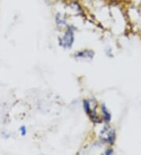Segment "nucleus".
Masks as SVG:
<instances>
[{"label":"nucleus","mask_w":141,"mask_h":155,"mask_svg":"<svg viewBox=\"0 0 141 155\" xmlns=\"http://www.w3.org/2000/svg\"><path fill=\"white\" fill-rule=\"evenodd\" d=\"M115 131L110 126L104 127L100 133V138L102 141L114 144L115 141Z\"/></svg>","instance_id":"obj_1"},{"label":"nucleus","mask_w":141,"mask_h":155,"mask_svg":"<svg viewBox=\"0 0 141 155\" xmlns=\"http://www.w3.org/2000/svg\"><path fill=\"white\" fill-rule=\"evenodd\" d=\"M59 40H60V45L62 47H64V49H70L73 45L75 40L73 30L69 28L68 31L64 33V35L59 38Z\"/></svg>","instance_id":"obj_2"},{"label":"nucleus","mask_w":141,"mask_h":155,"mask_svg":"<svg viewBox=\"0 0 141 155\" xmlns=\"http://www.w3.org/2000/svg\"><path fill=\"white\" fill-rule=\"evenodd\" d=\"M102 114H103V117L104 121H105L106 123H109L111 118V114H110V112L108 111L107 108L106 107V106L104 105V104L102 105Z\"/></svg>","instance_id":"obj_3"},{"label":"nucleus","mask_w":141,"mask_h":155,"mask_svg":"<svg viewBox=\"0 0 141 155\" xmlns=\"http://www.w3.org/2000/svg\"><path fill=\"white\" fill-rule=\"evenodd\" d=\"M76 54V57H81V58H92L93 57L94 53L93 52L89 51V50H84L82 52H79L78 53H75Z\"/></svg>","instance_id":"obj_4"},{"label":"nucleus","mask_w":141,"mask_h":155,"mask_svg":"<svg viewBox=\"0 0 141 155\" xmlns=\"http://www.w3.org/2000/svg\"><path fill=\"white\" fill-rule=\"evenodd\" d=\"M20 132H21V135H22L23 136H25V135H26V133H27L26 127H25V125H23V126H21V128H20Z\"/></svg>","instance_id":"obj_5"},{"label":"nucleus","mask_w":141,"mask_h":155,"mask_svg":"<svg viewBox=\"0 0 141 155\" xmlns=\"http://www.w3.org/2000/svg\"><path fill=\"white\" fill-rule=\"evenodd\" d=\"M105 153H106V154H112L113 150H107Z\"/></svg>","instance_id":"obj_6"}]
</instances>
